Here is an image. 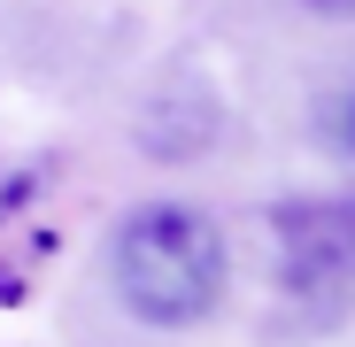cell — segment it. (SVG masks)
Returning <instances> with one entry per match:
<instances>
[{
	"instance_id": "4",
	"label": "cell",
	"mask_w": 355,
	"mask_h": 347,
	"mask_svg": "<svg viewBox=\"0 0 355 347\" xmlns=\"http://www.w3.org/2000/svg\"><path fill=\"white\" fill-rule=\"evenodd\" d=\"M340 132H347V147H355V93H347V108H340Z\"/></svg>"
},
{
	"instance_id": "1",
	"label": "cell",
	"mask_w": 355,
	"mask_h": 347,
	"mask_svg": "<svg viewBox=\"0 0 355 347\" xmlns=\"http://www.w3.org/2000/svg\"><path fill=\"white\" fill-rule=\"evenodd\" d=\"M108 285L139 324L155 332H193L224 309L232 255L209 208L193 201H139L108 231Z\"/></svg>"
},
{
	"instance_id": "2",
	"label": "cell",
	"mask_w": 355,
	"mask_h": 347,
	"mask_svg": "<svg viewBox=\"0 0 355 347\" xmlns=\"http://www.w3.org/2000/svg\"><path fill=\"white\" fill-rule=\"evenodd\" d=\"M216 132H224L216 93H209L201 78H170V85L147 100V116H139V154H155V162H193V154L216 147Z\"/></svg>"
},
{
	"instance_id": "3",
	"label": "cell",
	"mask_w": 355,
	"mask_h": 347,
	"mask_svg": "<svg viewBox=\"0 0 355 347\" xmlns=\"http://www.w3.org/2000/svg\"><path fill=\"white\" fill-rule=\"evenodd\" d=\"M317 24H355V0H302Z\"/></svg>"
}]
</instances>
